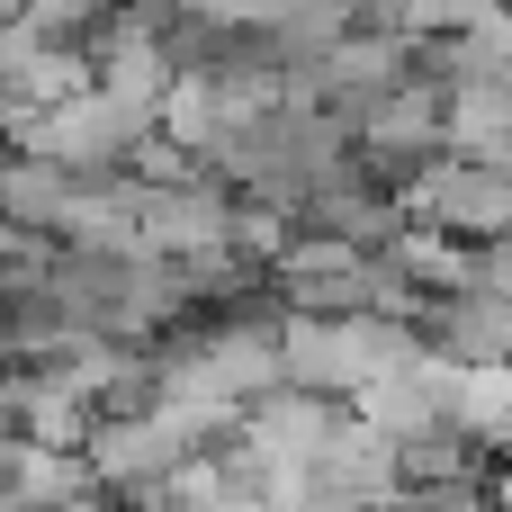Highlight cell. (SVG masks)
Returning <instances> with one entry per match:
<instances>
[{"mask_svg": "<svg viewBox=\"0 0 512 512\" xmlns=\"http://www.w3.org/2000/svg\"><path fill=\"white\" fill-rule=\"evenodd\" d=\"M387 207H396L405 225L450 234V243H504V225H512V180H504V171H468V162L432 153V162H414V171L387 189Z\"/></svg>", "mask_w": 512, "mask_h": 512, "instance_id": "6da1fadb", "label": "cell"}, {"mask_svg": "<svg viewBox=\"0 0 512 512\" xmlns=\"http://www.w3.org/2000/svg\"><path fill=\"white\" fill-rule=\"evenodd\" d=\"M180 459H198V441H189V423L162 414V405H144V414H99V423L81 432V468H90L99 495H135V504H144Z\"/></svg>", "mask_w": 512, "mask_h": 512, "instance_id": "7a4b0ae2", "label": "cell"}, {"mask_svg": "<svg viewBox=\"0 0 512 512\" xmlns=\"http://www.w3.org/2000/svg\"><path fill=\"white\" fill-rule=\"evenodd\" d=\"M342 135H351V171H360V180L432 162V153H441V81H432V72H414V81L378 90L369 108H351V117H342Z\"/></svg>", "mask_w": 512, "mask_h": 512, "instance_id": "3957f363", "label": "cell"}, {"mask_svg": "<svg viewBox=\"0 0 512 512\" xmlns=\"http://www.w3.org/2000/svg\"><path fill=\"white\" fill-rule=\"evenodd\" d=\"M234 234V198L216 180H180V189H135V261H162V270H189V261H216Z\"/></svg>", "mask_w": 512, "mask_h": 512, "instance_id": "277c9868", "label": "cell"}, {"mask_svg": "<svg viewBox=\"0 0 512 512\" xmlns=\"http://www.w3.org/2000/svg\"><path fill=\"white\" fill-rule=\"evenodd\" d=\"M441 153L468 171H504L512 153V81H441Z\"/></svg>", "mask_w": 512, "mask_h": 512, "instance_id": "5b68a950", "label": "cell"}, {"mask_svg": "<svg viewBox=\"0 0 512 512\" xmlns=\"http://www.w3.org/2000/svg\"><path fill=\"white\" fill-rule=\"evenodd\" d=\"M512 423V369L504 360H477V369H441V432H459L477 459H495Z\"/></svg>", "mask_w": 512, "mask_h": 512, "instance_id": "8992f818", "label": "cell"}, {"mask_svg": "<svg viewBox=\"0 0 512 512\" xmlns=\"http://www.w3.org/2000/svg\"><path fill=\"white\" fill-rule=\"evenodd\" d=\"M423 351L450 360V369L504 360V351H512V306H504V297H441V306L423 315Z\"/></svg>", "mask_w": 512, "mask_h": 512, "instance_id": "52a82bcc", "label": "cell"}]
</instances>
